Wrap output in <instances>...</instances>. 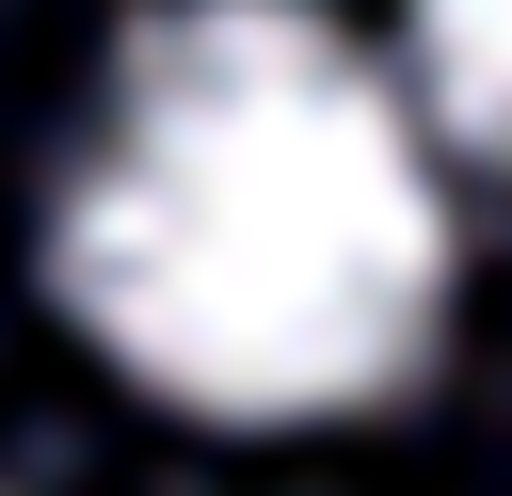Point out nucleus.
Masks as SVG:
<instances>
[{
  "instance_id": "obj_1",
  "label": "nucleus",
  "mask_w": 512,
  "mask_h": 496,
  "mask_svg": "<svg viewBox=\"0 0 512 496\" xmlns=\"http://www.w3.org/2000/svg\"><path fill=\"white\" fill-rule=\"evenodd\" d=\"M48 272L128 384L192 416H336L432 352L448 208L336 16L176 0L128 32Z\"/></svg>"
},
{
  "instance_id": "obj_2",
  "label": "nucleus",
  "mask_w": 512,
  "mask_h": 496,
  "mask_svg": "<svg viewBox=\"0 0 512 496\" xmlns=\"http://www.w3.org/2000/svg\"><path fill=\"white\" fill-rule=\"evenodd\" d=\"M416 64H432V96L464 112V144L512 160V0H416Z\"/></svg>"
}]
</instances>
